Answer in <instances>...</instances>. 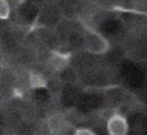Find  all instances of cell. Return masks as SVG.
Wrapping results in <instances>:
<instances>
[{
    "mask_svg": "<svg viewBox=\"0 0 147 135\" xmlns=\"http://www.w3.org/2000/svg\"><path fill=\"white\" fill-rule=\"evenodd\" d=\"M28 81L31 88H46L47 87L46 78L39 72H30Z\"/></svg>",
    "mask_w": 147,
    "mask_h": 135,
    "instance_id": "obj_4",
    "label": "cell"
},
{
    "mask_svg": "<svg viewBox=\"0 0 147 135\" xmlns=\"http://www.w3.org/2000/svg\"><path fill=\"white\" fill-rule=\"evenodd\" d=\"M1 72H2V69H1V66H0V77H1Z\"/></svg>",
    "mask_w": 147,
    "mask_h": 135,
    "instance_id": "obj_8",
    "label": "cell"
},
{
    "mask_svg": "<svg viewBox=\"0 0 147 135\" xmlns=\"http://www.w3.org/2000/svg\"><path fill=\"white\" fill-rule=\"evenodd\" d=\"M8 1H9L10 6H11L13 8H18L25 0H8Z\"/></svg>",
    "mask_w": 147,
    "mask_h": 135,
    "instance_id": "obj_7",
    "label": "cell"
},
{
    "mask_svg": "<svg viewBox=\"0 0 147 135\" xmlns=\"http://www.w3.org/2000/svg\"><path fill=\"white\" fill-rule=\"evenodd\" d=\"M107 133L108 135H127L129 122L127 119L121 113H113L107 119Z\"/></svg>",
    "mask_w": 147,
    "mask_h": 135,
    "instance_id": "obj_2",
    "label": "cell"
},
{
    "mask_svg": "<svg viewBox=\"0 0 147 135\" xmlns=\"http://www.w3.org/2000/svg\"><path fill=\"white\" fill-rule=\"evenodd\" d=\"M70 59H71L70 53H62V51L53 50L49 53L47 64L54 71H62L70 64Z\"/></svg>",
    "mask_w": 147,
    "mask_h": 135,
    "instance_id": "obj_3",
    "label": "cell"
},
{
    "mask_svg": "<svg viewBox=\"0 0 147 135\" xmlns=\"http://www.w3.org/2000/svg\"><path fill=\"white\" fill-rule=\"evenodd\" d=\"M11 6L8 0H0V19H7L10 15Z\"/></svg>",
    "mask_w": 147,
    "mask_h": 135,
    "instance_id": "obj_5",
    "label": "cell"
},
{
    "mask_svg": "<svg viewBox=\"0 0 147 135\" xmlns=\"http://www.w3.org/2000/svg\"><path fill=\"white\" fill-rule=\"evenodd\" d=\"M84 34H83V46L84 49L94 55H101L109 50L110 43L109 41L96 30L92 29L91 26L83 24Z\"/></svg>",
    "mask_w": 147,
    "mask_h": 135,
    "instance_id": "obj_1",
    "label": "cell"
},
{
    "mask_svg": "<svg viewBox=\"0 0 147 135\" xmlns=\"http://www.w3.org/2000/svg\"><path fill=\"white\" fill-rule=\"evenodd\" d=\"M74 135H96V133H94L92 129L86 128V127H82V128H77L74 133Z\"/></svg>",
    "mask_w": 147,
    "mask_h": 135,
    "instance_id": "obj_6",
    "label": "cell"
}]
</instances>
